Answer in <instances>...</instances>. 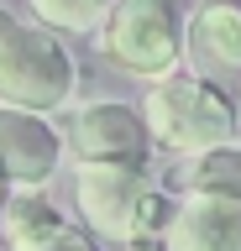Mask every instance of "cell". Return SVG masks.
Returning <instances> with one entry per match:
<instances>
[{
	"label": "cell",
	"mask_w": 241,
	"mask_h": 251,
	"mask_svg": "<svg viewBox=\"0 0 241 251\" xmlns=\"http://www.w3.org/2000/svg\"><path fill=\"white\" fill-rule=\"evenodd\" d=\"M147 136L162 152H205V147H220V141H236L241 115L236 100L215 84V78L194 74V68H168L162 78H152V94L142 105Z\"/></svg>",
	"instance_id": "obj_1"
},
{
	"label": "cell",
	"mask_w": 241,
	"mask_h": 251,
	"mask_svg": "<svg viewBox=\"0 0 241 251\" xmlns=\"http://www.w3.org/2000/svg\"><path fill=\"white\" fill-rule=\"evenodd\" d=\"M74 199L79 220L100 241H162V225L173 215L168 188L147 178V168L131 162H79L74 178Z\"/></svg>",
	"instance_id": "obj_2"
},
{
	"label": "cell",
	"mask_w": 241,
	"mask_h": 251,
	"mask_svg": "<svg viewBox=\"0 0 241 251\" xmlns=\"http://www.w3.org/2000/svg\"><path fill=\"white\" fill-rule=\"evenodd\" d=\"M74 84H79V63L63 47V37L0 5V105L53 115L74 100Z\"/></svg>",
	"instance_id": "obj_3"
},
{
	"label": "cell",
	"mask_w": 241,
	"mask_h": 251,
	"mask_svg": "<svg viewBox=\"0 0 241 251\" xmlns=\"http://www.w3.org/2000/svg\"><path fill=\"white\" fill-rule=\"evenodd\" d=\"M189 0H110L100 21V52L131 78H162L184 63Z\"/></svg>",
	"instance_id": "obj_4"
},
{
	"label": "cell",
	"mask_w": 241,
	"mask_h": 251,
	"mask_svg": "<svg viewBox=\"0 0 241 251\" xmlns=\"http://www.w3.org/2000/svg\"><path fill=\"white\" fill-rule=\"evenodd\" d=\"M63 152H74V162H131L147 168L152 157V136H147L142 110H131L126 100H89L68 115Z\"/></svg>",
	"instance_id": "obj_5"
},
{
	"label": "cell",
	"mask_w": 241,
	"mask_h": 251,
	"mask_svg": "<svg viewBox=\"0 0 241 251\" xmlns=\"http://www.w3.org/2000/svg\"><path fill=\"white\" fill-rule=\"evenodd\" d=\"M162 251H241V199L215 188H189L173 199L162 225Z\"/></svg>",
	"instance_id": "obj_6"
},
{
	"label": "cell",
	"mask_w": 241,
	"mask_h": 251,
	"mask_svg": "<svg viewBox=\"0 0 241 251\" xmlns=\"http://www.w3.org/2000/svg\"><path fill=\"white\" fill-rule=\"evenodd\" d=\"M63 162V131L42 110L0 105V168L11 183H48Z\"/></svg>",
	"instance_id": "obj_7"
},
{
	"label": "cell",
	"mask_w": 241,
	"mask_h": 251,
	"mask_svg": "<svg viewBox=\"0 0 241 251\" xmlns=\"http://www.w3.org/2000/svg\"><path fill=\"white\" fill-rule=\"evenodd\" d=\"M184 63L215 84H241V0H205L199 11H189Z\"/></svg>",
	"instance_id": "obj_8"
},
{
	"label": "cell",
	"mask_w": 241,
	"mask_h": 251,
	"mask_svg": "<svg viewBox=\"0 0 241 251\" xmlns=\"http://www.w3.org/2000/svg\"><path fill=\"white\" fill-rule=\"evenodd\" d=\"M58 220H63V209L42 194V183H11V194L0 204V235H5V246H11V241H27V235H37V230H48Z\"/></svg>",
	"instance_id": "obj_9"
},
{
	"label": "cell",
	"mask_w": 241,
	"mask_h": 251,
	"mask_svg": "<svg viewBox=\"0 0 241 251\" xmlns=\"http://www.w3.org/2000/svg\"><path fill=\"white\" fill-rule=\"evenodd\" d=\"M189 188H215V194H236L241 199V147L236 141H220V147L194 152Z\"/></svg>",
	"instance_id": "obj_10"
},
{
	"label": "cell",
	"mask_w": 241,
	"mask_h": 251,
	"mask_svg": "<svg viewBox=\"0 0 241 251\" xmlns=\"http://www.w3.org/2000/svg\"><path fill=\"white\" fill-rule=\"evenodd\" d=\"M110 11V0H32V16L42 26H53L58 37H84L95 31Z\"/></svg>",
	"instance_id": "obj_11"
},
{
	"label": "cell",
	"mask_w": 241,
	"mask_h": 251,
	"mask_svg": "<svg viewBox=\"0 0 241 251\" xmlns=\"http://www.w3.org/2000/svg\"><path fill=\"white\" fill-rule=\"evenodd\" d=\"M11 251H100V235L84 225V220H58L48 230L27 235V241H11Z\"/></svg>",
	"instance_id": "obj_12"
},
{
	"label": "cell",
	"mask_w": 241,
	"mask_h": 251,
	"mask_svg": "<svg viewBox=\"0 0 241 251\" xmlns=\"http://www.w3.org/2000/svg\"><path fill=\"white\" fill-rule=\"evenodd\" d=\"M5 194H11V178H5V168H0V204H5Z\"/></svg>",
	"instance_id": "obj_13"
},
{
	"label": "cell",
	"mask_w": 241,
	"mask_h": 251,
	"mask_svg": "<svg viewBox=\"0 0 241 251\" xmlns=\"http://www.w3.org/2000/svg\"><path fill=\"white\" fill-rule=\"evenodd\" d=\"M236 115H241V105H236Z\"/></svg>",
	"instance_id": "obj_14"
}]
</instances>
